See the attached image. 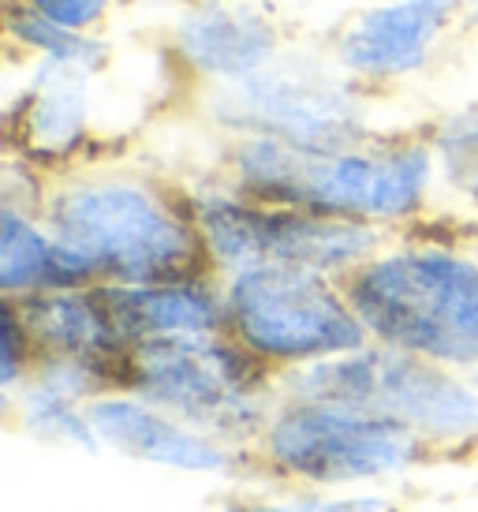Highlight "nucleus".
Masks as SVG:
<instances>
[{
    "label": "nucleus",
    "instance_id": "4be33fe9",
    "mask_svg": "<svg viewBox=\"0 0 478 512\" xmlns=\"http://www.w3.org/2000/svg\"><path fill=\"white\" fill-rule=\"evenodd\" d=\"M23 333H27V326L15 318V311L4 314V385H15V378H19V359H23Z\"/></svg>",
    "mask_w": 478,
    "mask_h": 512
},
{
    "label": "nucleus",
    "instance_id": "dca6fc26",
    "mask_svg": "<svg viewBox=\"0 0 478 512\" xmlns=\"http://www.w3.org/2000/svg\"><path fill=\"white\" fill-rule=\"evenodd\" d=\"M86 68L64 64V60H45L34 72L30 86V113L27 135L42 150H71L83 139L86 116H90V90H86Z\"/></svg>",
    "mask_w": 478,
    "mask_h": 512
},
{
    "label": "nucleus",
    "instance_id": "39448f33",
    "mask_svg": "<svg viewBox=\"0 0 478 512\" xmlns=\"http://www.w3.org/2000/svg\"><path fill=\"white\" fill-rule=\"evenodd\" d=\"M127 382L146 404L202 434L247 438L266 423L254 400L258 367L247 352L213 341L210 333L139 341L127 359Z\"/></svg>",
    "mask_w": 478,
    "mask_h": 512
},
{
    "label": "nucleus",
    "instance_id": "aec40b11",
    "mask_svg": "<svg viewBox=\"0 0 478 512\" xmlns=\"http://www.w3.org/2000/svg\"><path fill=\"white\" fill-rule=\"evenodd\" d=\"M27 4L34 8V12L49 15V19L60 23V27L86 30L90 23H98L109 0H27Z\"/></svg>",
    "mask_w": 478,
    "mask_h": 512
},
{
    "label": "nucleus",
    "instance_id": "6e6552de",
    "mask_svg": "<svg viewBox=\"0 0 478 512\" xmlns=\"http://www.w3.org/2000/svg\"><path fill=\"white\" fill-rule=\"evenodd\" d=\"M213 116L243 135L277 139L307 154L352 150L363 135V109L348 86L310 64H266L228 83Z\"/></svg>",
    "mask_w": 478,
    "mask_h": 512
},
{
    "label": "nucleus",
    "instance_id": "f257e3e1",
    "mask_svg": "<svg viewBox=\"0 0 478 512\" xmlns=\"http://www.w3.org/2000/svg\"><path fill=\"white\" fill-rule=\"evenodd\" d=\"M232 161L239 187L254 199L344 221H393L411 214L434 169L419 146L307 154L262 135H247Z\"/></svg>",
    "mask_w": 478,
    "mask_h": 512
},
{
    "label": "nucleus",
    "instance_id": "6ab92c4d",
    "mask_svg": "<svg viewBox=\"0 0 478 512\" xmlns=\"http://www.w3.org/2000/svg\"><path fill=\"white\" fill-rule=\"evenodd\" d=\"M437 154L452 184L478 199V113L452 116L437 135Z\"/></svg>",
    "mask_w": 478,
    "mask_h": 512
},
{
    "label": "nucleus",
    "instance_id": "9b49d317",
    "mask_svg": "<svg viewBox=\"0 0 478 512\" xmlns=\"http://www.w3.org/2000/svg\"><path fill=\"white\" fill-rule=\"evenodd\" d=\"M90 423L98 430L105 445L120 449L124 456L146 460V464H165V468L180 471H225L228 456L225 449L210 441L202 430L183 427L176 415L161 412L146 400H94L90 408Z\"/></svg>",
    "mask_w": 478,
    "mask_h": 512
},
{
    "label": "nucleus",
    "instance_id": "ddd939ff",
    "mask_svg": "<svg viewBox=\"0 0 478 512\" xmlns=\"http://www.w3.org/2000/svg\"><path fill=\"white\" fill-rule=\"evenodd\" d=\"M98 299L113 318L124 341L150 337H180V333H213L225 318V307L191 281H161V285H105Z\"/></svg>",
    "mask_w": 478,
    "mask_h": 512
},
{
    "label": "nucleus",
    "instance_id": "0eeeda50",
    "mask_svg": "<svg viewBox=\"0 0 478 512\" xmlns=\"http://www.w3.org/2000/svg\"><path fill=\"white\" fill-rule=\"evenodd\" d=\"M195 214L213 258L232 273L254 266L340 270L363 262L378 243V236L359 221L310 214L296 206H254L225 195H202Z\"/></svg>",
    "mask_w": 478,
    "mask_h": 512
},
{
    "label": "nucleus",
    "instance_id": "7ed1b4c3",
    "mask_svg": "<svg viewBox=\"0 0 478 512\" xmlns=\"http://www.w3.org/2000/svg\"><path fill=\"white\" fill-rule=\"evenodd\" d=\"M45 225L94 277L120 285L187 281L198 258L191 228L146 187L124 180L64 187L49 202Z\"/></svg>",
    "mask_w": 478,
    "mask_h": 512
},
{
    "label": "nucleus",
    "instance_id": "4468645a",
    "mask_svg": "<svg viewBox=\"0 0 478 512\" xmlns=\"http://www.w3.org/2000/svg\"><path fill=\"white\" fill-rule=\"evenodd\" d=\"M23 326L53 356L90 359L98 367H105V359L120 356V348H124V337L116 333L98 292L94 296L71 292V288L34 292L23 299Z\"/></svg>",
    "mask_w": 478,
    "mask_h": 512
},
{
    "label": "nucleus",
    "instance_id": "2eb2a0df",
    "mask_svg": "<svg viewBox=\"0 0 478 512\" xmlns=\"http://www.w3.org/2000/svg\"><path fill=\"white\" fill-rule=\"evenodd\" d=\"M90 277L94 273L75 255H68L53 240V232L34 228L27 217H19L12 206H4V214H0V288L8 296L75 288Z\"/></svg>",
    "mask_w": 478,
    "mask_h": 512
},
{
    "label": "nucleus",
    "instance_id": "9d476101",
    "mask_svg": "<svg viewBox=\"0 0 478 512\" xmlns=\"http://www.w3.org/2000/svg\"><path fill=\"white\" fill-rule=\"evenodd\" d=\"M456 0H396L359 15L337 45L340 64L366 79H393L426 64Z\"/></svg>",
    "mask_w": 478,
    "mask_h": 512
},
{
    "label": "nucleus",
    "instance_id": "423d86ee",
    "mask_svg": "<svg viewBox=\"0 0 478 512\" xmlns=\"http://www.w3.org/2000/svg\"><path fill=\"white\" fill-rule=\"evenodd\" d=\"M225 314L251 352L299 363L359 352L370 333L352 299H340L322 273L303 266H254L236 273Z\"/></svg>",
    "mask_w": 478,
    "mask_h": 512
},
{
    "label": "nucleus",
    "instance_id": "1a4fd4ad",
    "mask_svg": "<svg viewBox=\"0 0 478 512\" xmlns=\"http://www.w3.org/2000/svg\"><path fill=\"white\" fill-rule=\"evenodd\" d=\"M266 449L281 468L310 483H355L415 464L419 438L415 430L359 408L299 400L273 415Z\"/></svg>",
    "mask_w": 478,
    "mask_h": 512
},
{
    "label": "nucleus",
    "instance_id": "a211bd4d",
    "mask_svg": "<svg viewBox=\"0 0 478 512\" xmlns=\"http://www.w3.org/2000/svg\"><path fill=\"white\" fill-rule=\"evenodd\" d=\"M79 400H68L60 393H49L42 385H27L23 393V419L38 438L64 441L75 449H98V430L90 423V412L75 408Z\"/></svg>",
    "mask_w": 478,
    "mask_h": 512
},
{
    "label": "nucleus",
    "instance_id": "412c9836",
    "mask_svg": "<svg viewBox=\"0 0 478 512\" xmlns=\"http://www.w3.org/2000/svg\"><path fill=\"white\" fill-rule=\"evenodd\" d=\"M262 512H385V505L374 498L355 501H288V505H269Z\"/></svg>",
    "mask_w": 478,
    "mask_h": 512
},
{
    "label": "nucleus",
    "instance_id": "f8f14e48",
    "mask_svg": "<svg viewBox=\"0 0 478 512\" xmlns=\"http://www.w3.org/2000/svg\"><path fill=\"white\" fill-rule=\"evenodd\" d=\"M180 53L202 75L236 83L243 75L266 68L277 49V30L262 12L236 0H210L183 15L176 27Z\"/></svg>",
    "mask_w": 478,
    "mask_h": 512
},
{
    "label": "nucleus",
    "instance_id": "f3484780",
    "mask_svg": "<svg viewBox=\"0 0 478 512\" xmlns=\"http://www.w3.org/2000/svg\"><path fill=\"white\" fill-rule=\"evenodd\" d=\"M8 27L23 45L45 53V60H64V64H79L86 72H94L101 60H105V45L90 42L83 30H71L53 23L49 15L34 12V8H12L8 12Z\"/></svg>",
    "mask_w": 478,
    "mask_h": 512
},
{
    "label": "nucleus",
    "instance_id": "20e7f679",
    "mask_svg": "<svg viewBox=\"0 0 478 512\" xmlns=\"http://www.w3.org/2000/svg\"><path fill=\"white\" fill-rule=\"evenodd\" d=\"M299 400L344 404L393 419L426 438H467L478 430V393L434 359L400 348H359L314 359L288 378Z\"/></svg>",
    "mask_w": 478,
    "mask_h": 512
},
{
    "label": "nucleus",
    "instance_id": "f03ea898",
    "mask_svg": "<svg viewBox=\"0 0 478 512\" xmlns=\"http://www.w3.org/2000/svg\"><path fill=\"white\" fill-rule=\"evenodd\" d=\"M363 326L389 348L434 363H478V266L449 251L370 262L348 288Z\"/></svg>",
    "mask_w": 478,
    "mask_h": 512
}]
</instances>
